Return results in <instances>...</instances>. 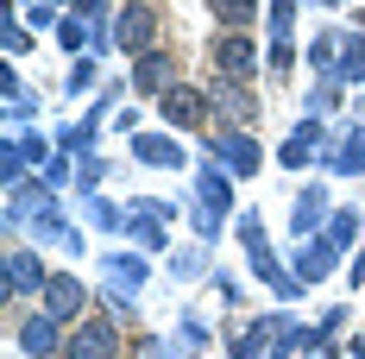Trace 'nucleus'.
<instances>
[{
	"mask_svg": "<svg viewBox=\"0 0 365 359\" xmlns=\"http://www.w3.org/2000/svg\"><path fill=\"white\" fill-rule=\"evenodd\" d=\"M215 70H220V82H252V70H258L252 32H220L215 38Z\"/></svg>",
	"mask_w": 365,
	"mask_h": 359,
	"instance_id": "obj_1",
	"label": "nucleus"
},
{
	"mask_svg": "<svg viewBox=\"0 0 365 359\" xmlns=\"http://www.w3.org/2000/svg\"><path fill=\"white\" fill-rule=\"evenodd\" d=\"M63 347H70V340H63V322H57V315L38 309L32 322H19V353L26 359H63Z\"/></svg>",
	"mask_w": 365,
	"mask_h": 359,
	"instance_id": "obj_2",
	"label": "nucleus"
},
{
	"mask_svg": "<svg viewBox=\"0 0 365 359\" xmlns=\"http://www.w3.org/2000/svg\"><path fill=\"white\" fill-rule=\"evenodd\" d=\"M38 296H44V315H57V322H76L88 309V284L70 278V271H51V284L38 290Z\"/></svg>",
	"mask_w": 365,
	"mask_h": 359,
	"instance_id": "obj_3",
	"label": "nucleus"
},
{
	"mask_svg": "<svg viewBox=\"0 0 365 359\" xmlns=\"http://www.w3.org/2000/svg\"><path fill=\"white\" fill-rule=\"evenodd\" d=\"M63 359H120V328L113 322H76Z\"/></svg>",
	"mask_w": 365,
	"mask_h": 359,
	"instance_id": "obj_4",
	"label": "nucleus"
},
{
	"mask_svg": "<svg viewBox=\"0 0 365 359\" xmlns=\"http://www.w3.org/2000/svg\"><path fill=\"white\" fill-rule=\"evenodd\" d=\"M113 38H120V51H126V57H145L151 38H158V13H151V6H126V13H120V26H113Z\"/></svg>",
	"mask_w": 365,
	"mask_h": 359,
	"instance_id": "obj_5",
	"label": "nucleus"
},
{
	"mask_svg": "<svg viewBox=\"0 0 365 359\" xmlns=\"http://www.w3.org/2000/svg\"><path fill=\"white\" fill-rule=\"evenodd\" d=\"M133 89H139V95H158V101H164V95L177 89V57H164V51H145V57L133 64Z\"/></svg>",
	"mask_w": 365,
	"mask_h": 359,
	"instance_id": "obj_6",
	"label": "nucleus"
},
{
	"mask_svg": "<svg viewBox=\"0 0 365 359\" xmlns=\"http://www.w3.org/2000/svg\"><path fill=\"white\" fill-rule=\"evenodd\" d=\"M44 284H51V271L38 252H6V296H26V290H44Z\"/></svg>",
	"mask_w": 365,
	"mask_h": 359,
	"instance_id": "obj_7",
	"label": "nucleus"
},
{
	"mask_svg": "<svg viewBox=\"0 0 365 359\" xmlns=\"http://www.w3.org/2000/svg\"><path fill=\"white\" fill-rule=\"evenodd\" d=\"M208 101H215V108L227 113V120H240V126H246V120L258 113L252 89H246V82H220V76H215V89H208Z\"/></svg>",
	"mask_w": 365,
	"mask_h": 359,
	"instance_id": "obj_8",
	"label": "nucleus"
},
{
	"mask_svg": "<svg viewBox=\"0 0 365 359\" xmlns=\"http://www.w3.org/2000/svg\"><path fill=\"white\" fill-rule=\"evenodd\" d=\"M215 151L227 158V171H233V177H252V171H258V145H252V133H220Z\"/></svg>",
	"mask_w": 365,
	"mask_h": 359,
	"instance_id": "obj_9",
	"label": "nucleus"
},
{
	"mask_svg": "<svg viewBox=\"0 0 365 359\" xmlns=\"http://www.w3.org/2000/svg\"><path fill=\"white\" fill-rule=\"evenodd\" d=\"M202 113H208V95H195V89H170V95H164V120H170V126H202Z\"/></svg>",
	"mask_w": 365,
	"mask_h": 359,
	"instance_id": "obj_10",
	"label": "nucleus"
},
{
	"mask_svg": "<svg viewBox=\"0 0 365 359\" xmlns=\"http://www.w3.org/2000/svg\"><path fill=\"white\" fill-rule=\"evenodd\" d=\"M208 6H215V19L227 32H252V19H258V0H208Z\"/></svg>",
	"mask_w": 365,
	"mask_h": 359,
	"instance_id": "obj_11",
	"label": "nucleus"
},
{
	"mask_svg": "<svg viewBox=\"0 0 365 359\" xmlns=\"http://www.w3.org/2000/svg\"><path fill=\"white\" fill-rule=\"evenodd\" d=\"M133 151H139L145 164H158V171H177V164H182V151H177L170 139H158V133H151V139L139 133V139H133Z\"/></svg>",
	"mask_w": 365,
	"mask_h": 359,
	"instance_id": "obj_12",
	"label": "nucleus"
},
{
	"mask_svg": "<svg viewBox=\"0 0 365 359\" xmlns=\"http://www.w3.org/2000/svg\"><path fill=\"white\" fill-rule=\"evenodd\" d=\"M309 151H315V120H309V126H296L290 139H284V151H277V158H284V164H309Z\"/></svg>",
	"mask_w": 365,
	"mask_h": 359,
	"instance_id": "obj_13",
	"label": "nucleus"
},
{
	"mask_svg": "<svg viewBox=\"0 0 365 359\" xmlns=\"http://www.w3.org/2000/svg\"><path fill=\"white\" fill-rule=\"evenodd\" d=\"M328 265H334V246H309V252H302V265H296V284L328 278Z\"/></svg>",
	"mask_w": 365,
	"mask_h": 359,
	"instance_id": "obj_14",
	"label": "nucleus"
},
{
	"mask_svg": "<svg viewBox=\"0 0 365 359\" xmlns=\"http://www.w3.org/2000/svg\"><path fill=\"white\" fill-rule=\"evenodd\" d=\"M328 164H334V171H365V133H359V139H346Z\"/></svg>",
	"mask_w": 365,
	"mask_h": 359,
	"instance_id": "obj_15",
	"label": "nucleus"
},
{
	"mask_svg": "<svg viewBox=\"0 0 365 359\" xmlns=\"http://www.w3.org/2000/svg\"><path fill=\"white\" fill-rule=\"evenodd\" d=\"M340 76H346V82H365V38H346V57H340Z\"/></svg>",
	"mask_w": 365,
	"mask_h": 359,
	"instance_id": "obj_16",
	"label": "nucleus"
},
{
	"mask_svg": "<svg viewBox=\"0 0 365 359\" xmlns=\"http://www.w3.org/2000/svg\"><path fill=\"white\" fill-rule=\"evenodd\" d=\"M202 202H208V221H220V208H227V183H220V177H202Z\"/></svg>",
	"mask_w": 365,
	"mask_h": 359,
	"instance_id": "obj_17",
	"label": "nucleus"
},
{
	"mask_svg": "<svg viewBox=\"0 0 365 359\" xmlns=\"http://www.w3.org/2000/svg\"><path fill=\"white\" fill-rule=\"evenodd\" d=\"M57 38H63L70 51H82V44H88V26H82V19H63V26H57Z\"/></svg>",
	"mask_w": 365,
	"mask_h": 359,
	"instance_id": "obj_18",
	"label": "nucleus"
},
{
	"mask_svg": "<svg viewBox=\"0 0 365 359\" xmlns=\"http://www.w3.org/2000/svg\"><path fill=\"white\" fill-rule=\"evenodd\" d=\"M258 340H264V328H252V334H240V340H233V359H258Z\"/></svg>",
	"mask_w": 365,
	"mask_h": 359,
	"instance_id": "obj_19",
	"label": "nucleus"
},
{
	"mask_svg": "<svg viewBox=\"0 0 365 359\" xmlns=\"http://www.w3.org/2000/svg\"><path fill=\"white\" fill-rule=\"evenodd\" d=\"M296 6H302V0H271V19H277V32H290V19H296Z\"/></svg>",
	"mask_w": 365,
	"mask_h": 359,
	"instance_id": "obj_20",
	"label": "nucleus"
},
{
	"mask_svg": "<svg viewBox=\"0 0 365 359\" xmlns=\"http://www.w3.org/2000/svg\"><path fill=\"white\" fill-rule=\"evenodd\" d=\"M353 233H359V221H353V215L334 221V246H353Z\"/></svg>",
	"mask_w": 365,
	"mask_h": 359,
	"instance_id": "obj_21",
	"label": "nucleus"
},
{
	"mask_svg": "<svg viewBox=\"0 0 365 359\" xmlns=\"http://www.w3.org/2000/svg\"><path fill=\"white\" fill-rule=\"evenodd\" d=\"M133 359H164V347H158V340H139V347H133Z\"/></svg>",
	"mask_w": 365,
	"mask_h": 359,
	"instance_id": "obj_22",
	"label": "nucleus"
},
{
	"mask_svg": "<svg viewBox=\"0 0 365 359\" xmlns=\"http://www.w3.org/2000/svg\"><path fill=\"white\" fill-rule=\"evenodd\" d=\"M133 6H145V0H133Z\"/></svg>",
	"mask_w": 365,
	"mask_h": 359,
	"instance_id": "obj_23",
	"label": "nucleus"
},
{
	"mask_svg": "<svg viewBox=\"0 0 365 359\" xmlns=\"http://www.w3.org/2000/svg\"><path fill=\"white\" fill-rule=\"evenodd\" d=\"M51 6H57V0H51Z\"/></svg>",
	"mask_w": 365,
	"mask_h": 359,
	"instance_id": "obj_24",
	"label": "nucleus"
}]
</instances>
